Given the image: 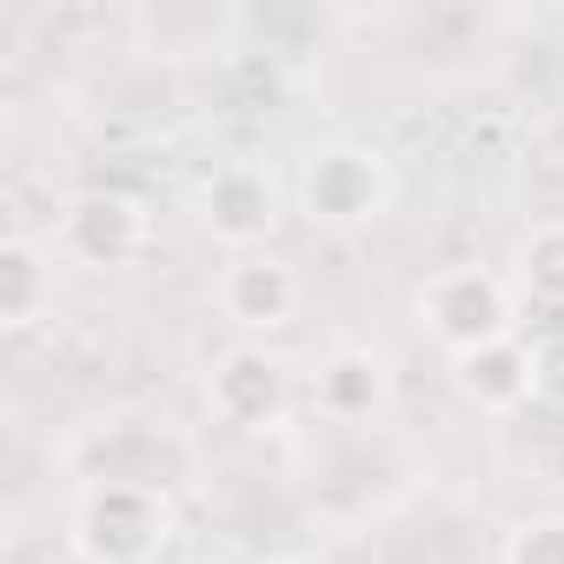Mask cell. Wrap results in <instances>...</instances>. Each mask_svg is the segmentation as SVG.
<instances>
[{
  "mask_svg": "<svg viewBox=\"0 0 564 564\" xmlns=\"http://www.w3.org/2000/svg\"><path fill=\"white\" fill-rule=\"evenodd\" d=\"M173 538V505L153 478H94L74 505V551L87 564H153Z\"/></svg>",
  "mask_w": 564,
  "mask_h": 564,
  "instance_id": "6da1fadb",
  "label": "cell"
},
{
  "mask_svg": "<svg viewBox=\"0 0 564 564\" xmlns=\"http://www.w3.org/2000/svg\"><path fill=\"white\" fill-rule=\"evenodd\" d=\"M419 326L458 359L491 339H511V293L485 265H438L419 286Z\"/></svg>",
  "mask_w": 564,
  "mask_h": 564,
  "instance_id": "7a4b0ae2",
  "label": "cell"
},
{
  "mask_svg": "<svg viewBox=\"0 0 564 564\" xmlns=\"http://www.w3.org/2000/svg\"><path fill=\"white\" fill-rule=\"evenodd\" d=\"M386 193H392V180L372 147H326L300 173V206L313 226H366V219H379Z\"/></svg>",
  "mask_w": 564,
  "mask_h": 564,
  "instance_id": "3957f363",
  "label": "cell"
},
{
  "mask_svg": "<svg viewBox=\"0 0 564 564\" xmlns=\"http://www.w3.org/2000/svg\"><path fill=\"white\" fill-rule=\"evenodd\" d=\"M153 239V213L147 199L120 193V186H100V193H80L67 213H61V246L87 265V272H120L147 252Z\"/></svg>",
  "mask_w": 564,
  "mask_h": 564,
  "instance_id": "277c9868",
  "label": "cell"
},
{
  "mask_svg": "<svg viewBox=\"0 0 564 564\" xmlns=\"http://www.w3.org/2000/svg\"><path fill=\"white\" fill-rule=\"evenodd\" d=\"M286 399H293L286 359H272L265 346H232L213 359V379H206L213 419H226L239 432H265V425L286 419Z\"/></svg>",
  "mask_w": 564,
  "mask_h": 564,
  "instance_id": "5b68a950",
  "label": "cell"
},
{
  "mask_svg": "<svg viewBox=\"0 0 564 564\" xmlns=\"http://www.w3.org/2000/svg\"><path fill=\"white\" fill-rule=\"evenodd\" d=\"M199 226L219 246H232V252H259L272 239V226H279V186H272V173H259L246 160L219 166L199 186Z\"/></svg>",
  "mask_w": 564,
  "mask_h": 564,
  "instance_id": "8992f818",
  "label": "cell"
},
{
  "mask_svg": "<svg viewBox=\"0 0 564 564\" xmlns=\"http://www.w3.org/2000/svg\"><path fill=\"white\" fill-rule=\"evenodd\" d=\"M219 313L239 333H279V326H293V313H300V272L286 259H272V252H239L219 272Z\"/></svg>",
  "mask_w": 564,
  "mask_h": 564,
  "instance_id": "52a82bcc",
  "label": "cell"
},
{
  "mask_svg": "<svg viewBox=\"0 0 564 564\" xmlns=\"http://www.w3.org/2000/svg\"><path fill=\"white\" fill-rule=\"evenodd\" d=\"M452 386L465 405L478 412H518L531 399V346L518 339H491L478 352H458L452 359Z\"/></svg>",
  "mask_w": 564,
  "mask_h": 564,
  "instance_id": "ba28073f",
  "label": "cell"
},
{
  "mask_svg": "<svg viewBox=\"0 0 564 564\" xmlns=\"http://www.w3.org/2000/svg\"><path fill=\"white\" fill-rule=\"evenodd\" d=\"M54 306V265L34 239H0V326L28 333Z\"/></svg>",
  "mask_w": 564,
  "mask_h": 564,
  "instance_id": "9c48e42d",
  "label": "cell"
},
{
  "mask_svg": "<svg viewBox=\"0 0 564 564\" xmlns=\"http://www.w3.org/2000/svg\"><path fill=\"white\" fill-rule=\"evenodd\" d=\"M386 359L379 352H366V346H346V352H333L326 366H319V412L326 419H372L379 405H386Z\"/></svg>",
  "mask_w": 564,
  "mask_h": 564,
  "instance_id": "30bf717a",
  "label": "cell"
},
{
  "mask_svg": "<svg viewBox=\"0 0 564 564\" xmlns=\"http://www.w3.org/2000/svg\"><path fill=\"white\" fill-rule=\"evenodd\" d=\"M518 279H524L531 300L564 306V219H544V226L524 232V246H518Z\"/></svg>",
  "mask_w": 564,
  "mask_h": 564,
  "instance_id": "8fae6325",
  "label": "cell"
},
{
  "mask_svg": "<svg viewBox=\"0 0 564 564\" xmlns=\"http://www.w3.org/2000/svg\"><path fill=\"white\" fill-rule=\"evenodd\" d=\"M505 564H564V518H524L505 538Z\"/></svg>",
  "mask_w": 564,
  "mask_h": 564,
  "instance_id": "7c38bea8",
  "label": "cell"
},
{
  "mask_svg": "<svg viewBox=\"0 0 564 564\" xmlns=\"http://www.w3.org/2000/svg\"><path fill=\"white\" fill-rule=\"evenodd\" d=\"M531 399L564 405V333L531 339Z\"/></svg>",
  "mask_w": 564,
  "mask_h": 564,
  "instance_id": "4fadbf2b",
  "label": "cell"
},
{
  "mask_svg": "<svg viewBox=\"0 0 564 564\" xmlns=\"http://www.w3.org/2000/svg\"><path fill=\"white\" fill-rule=\"evenodd\" d=\"M557 80H564V61H557Z\"/></svg>",
  "mask_w": 564,
  "mask_h": 564,
  "instance_id": "5bb4252c",
  "label": "cell"
}]
</instances>
